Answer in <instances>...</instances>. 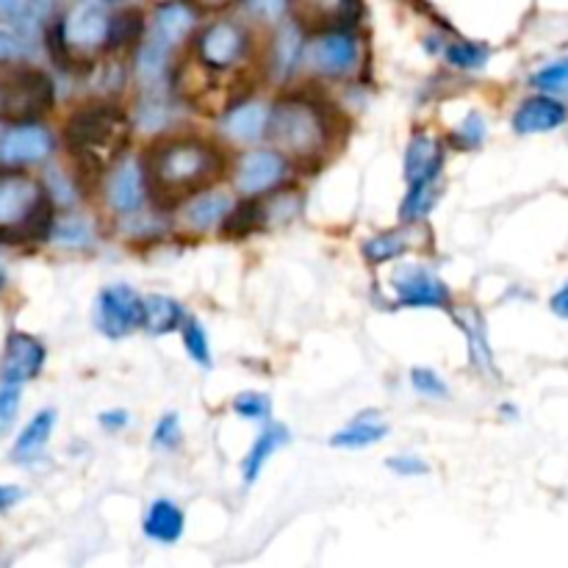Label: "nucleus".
I'll list each match as a JSON object with an SVG mask.
<instances>
[{"label":"nucleus","mask_w":568,"mask_h":568,"mask_svg":"<svg viewBox=\"0 0 568 568\" xmlns=\"http://www.w3.org/2000/svg\"><path fill=\"white\" fill-rule=\"evenodd\" d=\"M64 142L83 170L103 172L125 153L131 142V120L111 103L87 105L70 116Z\"/></svg>","instance_id":"nucleus-2"},{"label":"nucleus","mask_w":568,"mask_h":568,"mask_svg":"<svg viewBox=\"0 0 568 568\" xmlns=\"http://www.w3.org/2000/svg\"><path fill=\"white\" fill-rule=\"evenodd\" d=\"M386 436H388V427L383 425V422L358 419L349 427H344V430H338L331 444L338 449H361V447H372V444L383 442Z\"/></svg>","instance_id":"nucleus-27"},{"label":"nucleus","mask_w":568,"mask_h":568,"mask_svg":"<svg viewBox=\"0 0 568 568\" xmlns=\"http://www.w3.org/2000/svg\"><path fill=\"white\" fill-rule=\"evenodd\" d=\"M438 200V189L436 181H419V183H410V192L405 194L403 200V209H399V216L403 222H419L430 214L433 203Z\"/></svg>","instance_id":"nucleus-30"},{"label":"nucleus","mask_w":568,"mask_h":568,"mask_svg":"<svg viewBox=\"0 0 568 568\" xmlns=\"http://www.w3.org/2000/svg\"><path fill=\"white\" fill-rule=\"evenodd\" d=\"M308 61L314 64L316 72L331 78L349 75L358 64V39L355 33L344 31V28H333V31L316 33L314 42L305 48Z\"/></svg>","instance_id":"nucleus-12"},{"label":"nucleus","mask_w":568,"mask_h":568,"mask_svg":"<svg viewBox=\"0 0 568 568\" xmlns=\"http://www.w3.org/2000/svg\"><path fill=\"white\" fill-rule=\"evenodd\" d=\"M109 205L114 214L120 216H133L144 205L148 197V181H144V170L136 161H125V164L116 166L109 178Z\"/></svg>","instance_id":"nucleus-14"},{"label":"nucleus","mask_w":568,"mask_h":568,"mask_svg":"<svg viewBox=\"0 0 568 568\" xmlns=\"http://www.w3.org/2000/svg\"><path fill=\"white\" fill-rule=\"evenodd\" d=\"M292 11L303 31L322 33L347 26L353 17V0H292Z\"/></svg>","instance_id":"nucleus-15"},{"label":"nucleus","mask_w":568,"mask_h":568,"mask_svg":"<svg viewBox=\"0 0 568 568\" xmlns=\"http://www.w3.org/2000/svg\"><path fill=\"white\" fill-rule=\"evenodd\" d=\"M20 383H3L0 386V436L14 425L17 410H20Z\"/></svg>","instance_id":"nucleus-39"},{"label":"nucleus","mask_w":568,"mask_h":568,"mask_svg":"<svg viewBox=\"0 0 568 568\" xmlns=\"http://www.w3.org/2000/svg\"><path fill=\"white\" fill-rule=\"evenodd\" d=\"M455 144H460L464 150H475L480 148L483 139H486V120L480 114H469L464 122L458 125V131L453 133Z\"/></svg>","instance_id":"nucleus-38"},{"label":"nucleus","mask_w":568,"mask_h":568,"mask_svg":"<svg viewBox=\"0 0 568 568\" xmlns=\"http://www.w3.org/2000/svg\"><path fill=\"white\" fill-rule=\"evenodd\" d=\"M233 410H236L242 419H253V422H261L270 416V399L264 397V394L258 392H244L239 394L236 399H233Z\"/></svg>","instance_id":"nucleus-37"},{"label":"nucleus","mask_w":568,"mask_h":568,"mask_svg":"<svg viewBox=\"0 0 568 568\" xmlns=\"http://www.w3.org/2000/svg\"><path fill=\"white\" fill-rule=\"evenodd\" d=\"M28 50V42L22 37H17L11 28H6L3 22H0V61L6 59H17L20 53H26Z\"/></svg>","instance_id":"nucleus-42"},{"label":"nucleus","mask_w":568,"mask_h":568,"mask_svg":"<svg viewBox=\"0 0 568 568\" xmlns=\"http://www.w3.org/2000/svg\"><path fill=\"white\" fill-rule=\"evenodd\" d=\"M266 133L275 142L277 153L297 164H314L331 148L333 128L325 105L305 94H292L270 111Z\"/></svg>","instance_id":"nucleus-3"},{"label":"nucleus","mask_w":568,"mask_h":568,"mask_svg":"<svg viewBox=\"0 0 568 568\" xmlns=\"http://www.w3.org/2000/svg\"><path fill=\"white\" fill-rule=\"evenodd\" d=\"M128 422L131 419H128L125 410H105V414H100V425L111 433H120L122 427H128Z\"/></svg>","instance_id":"nucleus-45"},{"label":"nucleus","mask_w":568,"mask_h":568,"mask_svg":"<svg viewBox=\"0 0 568 568\" xmlns=\"http://www.w3.org/2000/svg\"><path fill=\"white\" fill-rule=\"evenodd\" d=\"M444 164L442 142L430 133H414L408 150H405V178L408 183L436 181Z\"/></svg>","instance_id":"nucleus-18"},{"label":"nucleus","mask_w":568,"mask_h":568,"mask_svg":"<svg viewBox=\"0 0 568 568\" xmlns=\"http://www.w3.org/2000/svg\"><path fill=\"white\" fill-rule=\"evenodd\" d=\"M142 17L139 11H125L120 17H111V39H109V48H122V44L133 42L136 37H142Z\"/></svg>","instance_id":"nucleus-34"},{"label":"nucleus","mask_w":568,"mask_h":568,"mask_svg":"<svg viewBox=\"0 0 568 568\" xmlns=\"http://www.w3.org/2000/svg\"><path fill=\"white\" fill-rule=\"evenodd\" d=\"M181 419H178V414H164L159 422H155V430H153V444L159 449H166V453H172V449L181 447Z\"/></svg>","instance_id":"nucleus-36"},{"label":"nucleus","mask_w":568,"mask_h":568,"mask_svg":"<svg viewBox=\"0 0 568 568\" xmlns=\"http://www.w3.org/2000/svg\"><path fill=\"white\" fill-rule=\"evenodd\" d=\"M94 325L109 338L131 336L142 327V297L125 283L105 286L94 303Z\"/></svg>","instance_id":"nucleus-8"},{"label":"nucleus","mask_w":568,"mask_h":568,"mask_svg":"<svg viewBox=\"0 0 568 568\" xmlns=\"http://www.w3.org/2000/svg\"><path fill=\"white\" fill-rule=\"evenodd\" d=\"M250 37L236 20H216L197 37L194 53L203 67L214 72H227L247 55Z\"/></svg>","instance_id":"nucleus-7"},{"label":"nucleus","mask_w":568,"mask_h":568,"mask_svg":"<svg viewBox=\"0 0 568 568\" xmlns=\"http://www.w3.org/2000/svg\"><path fill=\"white\" fill-rule=\"evenodd\" d=\"M53 225L48 189L20 166L0 170V239H42Z\"/></svg>","instance_id":"nucleus-4"},{"label":"nucleus","mask_w":568,"mask_h":568,"mask_svg":"<svg viewBox=\"0 0 568 568\" xmlns=\"http://www.w3.org/2000/svg\"><path fill=\"white\" fill-rule=\"evenodd\" d=\"M270 125V109L258 100H247V103H239L222 116V133H225L231 142L236 144H250L255 139H261V133H266Z\"/></svg>","instance_id":"nucleus-17"},{"label":"nucleus","mask_w":568,"mask_h":568,"mask_svg":"<svg viewBox=\"0 0 568 568\" xmlns=\"http://www.w3.org/2000/svg\"><path fill=\"white\" fill-rule=\"evenodd\" d=\"M111 3H122V0H111Z\"/></svg>","instance_id":"nucleus-49"},{"label":"nucleus","mask_w":568,"mask_h":568,"mask_svg":"<svg viewBox=\"0 0 568 568\" xmlns=\"http://www.w3.org/2000/svg\"><path fill=\"white\" fill-rule=\"evenodd\" d=\"M159 3H164V0H159Z\"/></svg>","instance_id":"nucleus-50"},{"label":"nucleus","mask_w":568,"mask_h":568,"mask_svg":"<svg viewBox=\"0 0 568 568\" xmlns=\"http://www.w3.org/2000/svg\"><path fill=\"white\" fill-rule=\"evenodd\" d=\"M305 55V39L303 28L297 22L292 26H283L281 33L275 37V44L270 50V64H272V78L275 81H286L294 72V67L300 64V59Z\"/></svg>","instance_id":"nucleus-21"},{"label":"nucleus","mask_w":568,"mask_h":568,"mask_svg":"<svg viewBox=\"0 0 568 568\" xmlns=\"http://www.w3.org/2000/svg\"><path fill=\"white\" fill-rule=\"evenodd\" d=\"M144 536L159 544H175L183 536V510L172 499H155L144 514Z\"/></svg>","instance_id":"nucleus-23"},{"label":"nucleus","mask_w":568,"mask_h":568,"mask_svg":"<svg viewBox=\"0 0 568 568\" xmlns=\"http://www.w3.org/2000/svg\"><path fill=\"white\" fill-rule=\"evenodd\" d=\"M288 175V161L286 155L277 150L255 148L239 159L236 164V186L244 197H261L270 194L272 189L281 186Z\"/></svg>","instance_id":"nucleus-9"},{"label":"nucleus","mask_w":568,"mask_h":568,"mask_svg":"<svg viewBox=\"0 0 568 568\" xmlns=\"http://www.w3.org/2000/svg\"><path fill=\"white\" fill-rule=\"evenodd\" d=\"M55 242L83 247V244H89V225L83 220H67L64 225L55 231Z\"/></svg>","instance_id":"nucleus-40"},{"label":"nucleus","mask_w":568,"mask_h":568,"mask_svg":"<svg viewBox=\"0 0 568 568\" xmlns=\"http://www.w3.org/2000/svg\"><path fill=\"white\" fill-rule=\"evenodd\" d=\"M264 225V205L255 203L253 197L242 200L236 209H231L222 220V227L231 239H244L255 231V227Z\"/></svg>","instance_id":"nucleus-29"},{"label":"nucleus","mask_w":568,"mask_h":568,"mask_svg":"<svg viewBox=\"0 0 568 568\" xmlns=\"http://www.w3.org/2000/svg\"><path fill=\"white\" fill-rule=\"evenodd\" d=\"M288 0H247V9L253 11L255 17H264V20H277L286 9Z\"/></svg>","instance_id":"nucleus-43"},{"label":"nucleus","mask_w":568,"mask_h":568,"mask_svg":"<svg viewBox=\"0 0 568 568\" xmlns=\"http://www.w3.org/2000/svg\"><path fill=\"white\" fill-rule=\"evenodd\" d=\"M22 497H26V491L20 486H0V514H9Z\"/></svg>","instance_id":"nucleus-44"},{"label":"nucleus","mask_w":568,"mask_h":568,"mask_svg":"<svg viewBox=\"0 0 568 568\" xmlns=\"http://www.w3.org/2000/svg\"><path fill=\"white\" fill-rule=\"evenodd\" d=\"M410 247H414V239H410L408 231H388L381 233V236H372L364 244V255L372 264H386V261H394L403 253H408Z\"/></svg>","instance_id":"nucleus-28"},{"label":"nucleus","mask_w":568,"mask_h":568,"mask_svg":"<svg viewBox=\"0 0 568 568\" xmlns=\"http://www.w3.org/2000/svg\"><path fill=\"white\" fill-rule=\"evenodd\" d=\"M55 98L53 81L42 70L20 67L0 78V120L33 122L50 111Z\"/></svg>","instance_id":"nucleus-6"},{"label":"nucleus","mask_w":568,"mask_h":568,"mask_svg":"<svg viewBox=\"0 0 568 568\" xmlns=\"http://www.w3.org/2000/svg\"><path fill=\"white\" fill-rule=\"evenodd\" d=\"M148 192L164 205H178L220 178L222 159L209 142L192 136L164 139L144 155Z\"/></svg>","instance_id":"nucleus-1"},{"label":"nucleus","mask_w":568,"mask_h":568,"mask_svg":"<svg viewBox=\"0 0 568 568\" xmlns=\"http://www.w3.org/2000/svg\"><path fill=\"white\" fill-rule=\"evenodd\" d=\"M111 14L100 0H78L55 26V42L61 44L64 64L83 67L109 50Z\"/></svg>","instance_id":"nucleus-5"},{"label":"nucleus","mask_w":568,"mask_h":568,"mask_svg":"<svg viewBox=\"0 0 568 568\" xmlns=\"http://www.w3.org/2000/svg\"><path fill=\"white\" fill-rule=\"evenodd\" d=\"M194 26V11L186 3H178V0H164L155 14L153 28H150V37H155L159 42H164L166 48H175Z\"/></svg>","instance_id":"nucleus-22"},{"label":"nucleus","mask_w":568,"mask_h":568,"mask_svg":"<svg viewBox=\"0 0 568 568\" xmlns=\"http://www.w3.org/2000/svg\"><path fill=\"white\" fill-rule=\"evenodd\" d=\"M447 61L458 70H480L488 61V48L477 42H453L447 48Z\"/></svg>","instance_id":"nucleus-33"},{"label":"nucleus","mask_w":568,"mask_h":568,"mask_svg":"<svg viewBox=\"0 0 568 568\" xmlns=\"http://www.w3.org/2000/svg\"><path fill=\"white\" fill-rule=\"evenodd\" d=\"M183 320V308L166 294H150L142 300V327L150 336L172 333Z\"/></svg>","instance_id":"nucleus-25"},{"label":"nucleus","mask_w":568,"mask_h":568,"mask_svg":"<svg viewBox=\"0 0 568 568\" xmlns=\"http://www.w3.org/2000/svg\"><path fill=\"white\" fill-rule=\"evenodd\" d=\"M194 3H197L200 9H222V6H227L231 0H194Z\"/></svg>","instance_id":"nucleus-47"},{"label":"nucleus","mask_w":568,"mask_h":568,"mask_svg":"<svg viewBox=\"0 0 568 568\" xmlns=\"http://www.w3.org/2000/svg\"><path fill=\"white\" fill-rule=\"evenodd\" d=\"M3 281H6V277H3V272H0V286H3Z\"/></svg>","instance_id":"nucleus-48"},{"label":"nucleus","mask_w":568,"mask_h":568,"mask_svg":"<svg viewBox=\"0 0 568 568\" xmlns=\"http://www.w3.org/2000/svg\"><path fill=\"white\" fill-rule=\"evenodd\" d=\"M42 20V3L39 0H0V22L6 28L31 42Z\"/></svg>","instance_id":"nucleus-26"},{"label":"nucleus","mask_w":568,"mask_h":568,"mask_svg":"<svg viewBox=\"0 0 568 568\" xmlns=\"http://www.w3.org/2000/svg\"><path fill=\"white\" fill-rule=\"evenodd\" d=\"M53 427L55 410H39V414L22 427L20 436H17L14 447H11V460H17V464H31V460H37L39 455L44 453V447H48L50 436H53Z\"/></svg>","instance_id":"nucleus-20"},{"label":"nucleus","mask_w":568,"mask_h":568,"mask_svg":"<svg viewBox=\"0 0 568 568\" xmlns=\"http://www.w3.org/2000/svg\"><path fill=\"white\" fill-rule=\"evenodd\" d=\"M183 347H186L189 358H192L194 364L203 366V369H209L211 344H209V336H205L203 325H200L197 320H189L186 325H183Z\"/></svg>","instance_id":"nucleus-32"},{"label":"nucleus","mask_w":568,"mask_h":568,"mask_svg":"<svg viewBox=\"0 0 568 568\" xmlns=\"http://www.w3.org/2000/svg\"><path fill=\"white\" fill-rule=\"evenodd\" d=\"M549 305H552V311L560 316V320H568V283L558 294H555L552 300H549Z\"/></svg>","instance_id":"nucleus-46"},{"label":"nucleus","mask_w":568,"mask_h":568,"mask_svg":"<svg viewBox=\"0 0 568 568\" xmlns=\"http://www.w3.org/2000/svg\"><path fill=\"white\" fill-rule=\"evenodd\" d=\"M227 211H231V197L225 192L192 194L186 209L181 211V222L189 233H209L225 220Z\"/></svg>","instance_id":"nucleus-19"},{"label":"nucleus","mask_w":568,"mask_h":568,"mask_svg":"<svg viewBox=\"0 0 568 568\" xmlns=\"http://www.w3.org/2000/svg\"><path fill=\"white\" fill-rule=\"evenodd\" d=\"M53 133L44 125L33 122H11L0 133V164L3 166H26L39 164L53 153Z\"/></svg>","instance_id":"nucleus-10"},{"label":"nucleus","mask_w":568,"mask_h":568,"mask_svg":"<svg viewBox=\"0 0 568 568\" xmlns=\"http://www.w3.org/2000/svg\"><path fill=\"white\" fill-rule=\"evenodd\" d=\"M44 347L39 338L28 333H11L6 342L3 361H0V377L3 383H28L42 372Z\"/></svg>","instance_id":"nucleus-13"},{"label":"nucleus","mask_w":568,"mask_h":568,"mask_svg":"<svg viewBox=\"0 0 568 568\" xmlns=\"http://www.w3.org/2000/svg\"><path fill=\"white\" fill-rule=\"evenodd\" d=\"M388 469L399 477H416V475H427L430 466H427L422 458H414V455H397V458L388 460Z\"/></svg>","instance_id":"nucleus-41"},{"label":"nucleus","mask_w":568,"mask_h":568,"mask_svg":"<svg viewBox=\"0 0 568 568\" xmlns=\"http://www.w3.org/2000/svg\"><path fill=\"white\" fill-rule=\"evenodd\" d=\"M286 442H288V430L283 425H270L258 433V438L253 442V447H250L247 458H244V464H242V475H244V483H247V486L250 483L258 480L261 469L266 466V460H270L272 455H275Z\"/></svg>","instance_id":"nucleus-24"},{"label":"nucleus","mask_w":568,"mask_h":568,"mask_svg":"<svg viewBox=\"0 0 568 568\" xmlns=\"http://www.w3.org/2000/svg\"><path fill=\"white\" fill-rule=\"evenodd\" d=\"M568 111L560 100L549 98H527L525 103L516 109L514 114V131L521 136H530V133H549L555 128H560L566 122Z\"/></svg>","instance_id":"nucleus-16"},{"label":"nucleus","mask_w":568,"mask_h":568,"mask_svg":"<svg viewBox=\"0 0 568 568\" xmlns=\"http://www.w3.org/2000/svg\"><path fill=\"white\" fill-rule=\"evenodd\" d=\"M410 386H414L422 397H430V399H444L449 394L447 383H444L436 372L427 369V366H416V369H410Z\"/></svg>","instance_id":"nucleus-35"},{"label":"nucleus","mask_w":568,"mask_h":568,"mask_svg":"<svg viewBox=\"0 0 568 568\" xmlns=\"http://www.w3.org/2000/svg\"><path fill=\"white\" fill-rule=\"evenodd\" d=\"M392 286L397 300L408 308H444L449 305V288L427 266L403 264L394 270Z\"/></svg>","instance_id":"nucleus-11"},{"label":"nucleus","mask_w":568,"mask_h":568,"mask_svg":"<svg viewBox=\"0 0 568 568\" xmlns=\"http://www.w3.org/2000/svg\"><path fill=\"white\" fill-rule=\"evenodd\" d=\"M532 87L547 94H555V98H568V59H560L538 70L532 75Z\"/></svg>","instance_id":"nucleus-31"}]
</instances>
